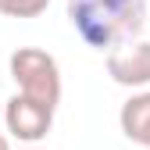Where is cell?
<instances>
[{
    "label": "cell",
    "mask_w": 150,
    "mask_h": 150,
    "mask_svg": "<svg viewBox=\"0 0 150 150\" xmlns=\"http://www.w3.org/2000/svg\"><path fill=\"white\" fill-rule=\"evenodd\" d=\"M0 150H11V139H7L4 132H0Z\"/></svg>",
    "instance_id": "cell-7"
},
{
    "label": "cell",
    "mask_w": 150,
    "mask_h": 150,
    "mask_svg": "<svg viewBox=\"0 0 150 150\" xmlns=\"http://www.w3.org/2000/svg\"><path fill=\"white\" fill-rule=\"evenodd\" d=\"M68 22L86 47L111 54L139 40L146 0H68Z\"/></svg>",
    "instance_id": "cell-1"
},
{
    "label": "cell",
    "mask_w": 150,
    "mask_h": 150,
    "mask_svg": "<svg viewBox=\"0 0 150 150\" xmlns=\"http://www.w3.org/2000/svg\"><path fill=\"white\" fill-rule=\"evenodd\" d=\"M118 125H122V132L129 143H139L150 150V89H139L132 93L122 111H118Z\"/></svg>",
    "instance_id": "cell-5"
},
{
    "label": "cell",
    "mask_w": 150,
    "mask_h": 150,
    "mask_svg": "<svg viewBox=\"0 0 150 150\" xmlns=\"http://www.w3.org/2000/svg\"><path fill=\"white\" fill-rule=\"evenodd\" d=\"M107 75L118 86L146 89L150 86V43L136 40V43H125L118 50H111L107 54Z\"/></svg>",
    "instance_id": "cell-4"
},
{
    "label": "cell",
    "mask_w": 150,
    "mask_h": 150,
    "mask_svg": "<svg viewBox=\"0 0 150 150\" xmlns=\"http://www.w3.org/2000/svg\"><path fill=\"white\" fill-rule=\"evenodd\" d=\"M50 7V0H0L4 18H40Z\"/></svg>",
    "instance_id": "cell-6"
},
{
    "label": "cell",
    "mask_w": 150,
    "mask_h": 150,
    "mask_svg": "<svg viewBox=\"0 0 150 150\" xmlns=\"http://www.w3.org/2000/svg\"><path fill=\"white\" fill-rule=\"evenodd\" d=\"M7 68H11V79H14L22 97L57 111V104H61V68L54 61V54H47L40 47H18L11 54Z\"/></svg>",
    "instance_id": "cell-2"
},
{
    "label": "cell",
    "mask_w": 150,
    "mask_h": 150,
    "mask_svg": "<svg viewBox=\"0 0 150 150\" xmlns=\"http://www.w3.org/2000/svg\"><path fill=\"white\" fill-rule=\"evenodd\" d=\"M29 150H40V146H29Z\"/></svg>",
    "instance_id": "cell-8"
},
{
    "label": "cell",
    "mask_w": 150,
    "mask_h": 150,
    "mask_svg": "<svg viewBox=\"0 0 150 150\" xmlns=\"http://www.w3.org/2000/svg\"><path fill=\"white\" fill-rule=\"evenodd\" d=\"M54 129V107L36 104L22 93H14L4 107V136L18 143H40Z\"/></svg>",
    "instance_id": "cell-3"
}]
</instances>
